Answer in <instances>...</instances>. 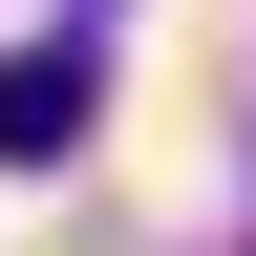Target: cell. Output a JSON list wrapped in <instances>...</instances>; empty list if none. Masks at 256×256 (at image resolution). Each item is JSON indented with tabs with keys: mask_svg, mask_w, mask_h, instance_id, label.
Segmentation results:
<instances>
[{
	"mask_svg": "<svg viewBox=\"0 0 256 256\" xmlns=\"http://www.w3.org/2000/svg\"><path fill=\"white\" fill-rule=\"evenodd\" d=\"M86 107H107V64H86V43H22V64H0V171H64Z\"/></svg>",
	"mask_w": 256,
	"mask_h": 256,
	"instance_id": "1",
	"label": "cell"
}]
</instances>
